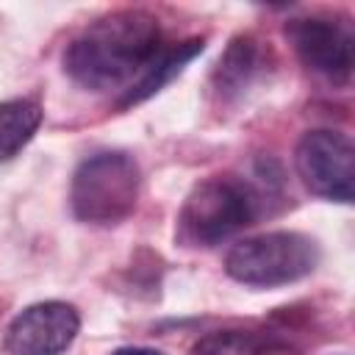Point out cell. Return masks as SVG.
<instances>
[{
  "label": "cell",
  "mask_w": 355,
  "mask_h": 355,
  "mask_svg": "<svg viewBox=\"0 0 355 355\" xmlns=\"http://www.w3.org/2000/svg\"><path fill=\"white\" fill-rule=\"evenodd\" d=\"M258 197L236 178H208L197 183L180 208V236L197 247H214L255 219Z\"/></svg>",
  "instance_id": "cell-4"
},
{
  "label": "cell",
  "mask_w": 355,
  "mask_h": 355,
  "mask_svg": "<svg viewBox=\"0 0 355 355\" xmlns=\"http://www.w3.org/2000/svg\"><path fill=\"white\" fill-rule=\"evenodd\" d=\"M111 355H161V352L158 349H150V347H119Z\"/></svg>",
  "instance_id": "cell-12"
},
{
  "label": "cell",
  "mask_w": 355,
  "mask_h": 355,
  "mask_svg": "<svg viewBox=\"0 0 355 355\" xmlns=\"http://www.w3.org/2000/svg\"><path fill=\"white\" fill-rule=\"evenodd\" d=\"M80 330V316L72 305L47 300L17 313L6 330L8 355H61Z\"/></svg>",
  "instance_id": "cell-7"
},
{
  "label": "cell",
  "mask_w": 355,
  "mask_h": 355,
  "mask_svg": "<svg viewBox=\"0 0 355 355\" xmlns=\"http://www.w3.org/2000/svg\"><path fill=\"white\" fill-rule=\"evenodd\" d=\"M294 166L302 183L333 202H352L355 191V147L338 130H308L294 153Z\"/></svg>",
  "instance_id": "cell-5"
},
{
  "label": "cell",
  "mask_w": 355,
  "mask_h": 355,
  "mask_svg": "<svg viewBox=\"0 0 355 355\" xmlns=\"http://www.w3.org/2000/svg\"><path fill=\"white\" fill-rule=\"evenodd\" d=\"M42 108L33 100L0 103V164L14 158L39 130Z\"/></svg>",
  "instance_id": "cell-10"
},
{
  "label": "cell",
  "mask_w": 355,
  "mask_h": 355,
  "mask_svg": "<svg viewBox=\"0 0 355 355\" xmlns=\"http://www.w3.org/2000/svg\"><path fill=\"white\" fill-rule=\"evenodd\" d=\"M139 186L141 175L133 155L111 150L89 155L72 175V214L89 225H116L133 214Z\"/></svg>",
  "instance_id": "cell-2"
},
{
  "label": "cell",
  "mask_w": 355,
  "mask_h": 355,
  "mask_svg": "<svg viewBox=\"0 0 355 355\" xmlns=\"http://www.w3.org/2000/svg\"><path fill=\"white\" fill-rule=\"evenodd\" d=\"M266 341L252 330H216L191 344L189 355H263Z\"/></svg>",
  "instance_id": "cell-11"
},
{
  "label": "cell",
  "mask_w": 355,
  "mask_h": 355,
  "mask_svg": "<svg viewBox=\"0 0 355 355\" xmlns=\"http://www.w3.org/2000/svg\"><path fill=\"white\" fill-rule=\"evenodd\" d=\"M197 53H202V39H189V42H180V44H172V47H161L153 61L141 69V75L125 89L119 105H136L141 100H147L150 94H155L164 83H169Z\"/></svg>",
  "instance_id": "cell-8"
},
{
  "label": "cell",
  "mask_w": 355,
  "mask_h": 355,
  "mask_svg": "<svg viewBox=\"0 0 355 355\" xmlns=\"http://www.w3.org/2000/svg\"><path fill=\"white\" fill-rule=\"evenodd\" d=\"M286 33L300 55V61L324 75L333 83H347L352 75V31L336 17H302L286 25Z\"/></svg>",
  "instance_id": "cell-6"
},
{
  "label": "cell",
  "mask_w": 355,
  "mask_h": 355,
  "mask_svg": "<svg viewBox=\"0 0 355 355\" xmlns=\"http://www.w3.org/2000/svg\"><path fill=\"white\" fill-rule=\"evenodd\" d=\"M261 67V47L252 36H236L214 69V86L222 97L239 94Z\"/></svg>",
  "instance_id": "cell-9"
},
{
  "label": "cell",
  "mask_w": 355,
  "mask_h": 355,
  "mask_svg": "<svg viewBox=\"0 0 355 355\" xmlns=\"http://www.w3.org/2000/svg\"><path fill=\"white\" fill-rule=\"evenodd\" d=\"M161 47L158 19L141 8H122L100 17L69 42L64 69L94 92L130 86Z\"/></svg>",
  "instance_id": "cell-1"
},
{
  "label": "cell",
  "mask_w": 355,
  "mask_h": 355,
  "mask_svg": "<svg viewBox=\"0 0 355 355\" xmlns=\"http://www.w3.org/2000/svg\"><path fill=\"white\" fill-rule=\"evenodd\" d=\"M319 263V244L294 230H272L252 239H244L230 247L225 258V272L258 288L286 286L311 275Z\"/></svg>",
  "instance_id": "cell-3"
}]
</instances>
